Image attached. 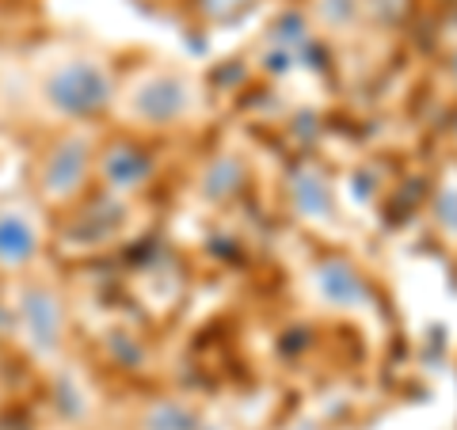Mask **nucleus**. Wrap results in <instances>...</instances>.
<instances>
[{"mask_svg":"<svg viewBox=\"0 0 457 430\" xmlns=\"http://www.w3.org/2000/svg\"><path fill=\"white\" fill-rule=\"evenodd\" d=\"M183 107H187V92H183L179 80H168V77L156 80V84H149V88L134 99V111H141V114H145V119H153V122L179 119Z\"/></svg>","mask_w":457,"mask_h":430,"instance_id":"4","label":"nucleus"},{"mask_svg":"<svg viewBox=\"0 0 457 430\" xmlns=\"http://www.w3.org/2000/svg\"><path fill=\"white\" fill-rule=\"evenodd\" d=\"M317 282H320L324 297L336 301V305H359V301L366 297V282L359 278V270L347 267V263H339V260L324 263Z\"/></svg>","mask_w":457,"mask_h":430,"instance_id":"5","label":"nucleus"},{"mask_svg":"<svg viewBox=\"0 0 457 430\" xmlns=\"http://www.w3.org/2000/svg\"><path fill=\"white\" fill-rule=\"evenodd\" d=\"M145 430H198V419H195V411L183 404H161L149 411Z\"/></svg>","mask_w":457,"mask_h":430,"instance_id":"6","label":"nucleus"},{"mask_svg":"<svg viewBox=\"0 0 457 430\" xmlns=\"http://www.w3.org/2000/svg\"><path fill=\"white\" fill-rule=\"evenodd\" d=\"M38 255L35 213L16 203L0 206V270H23Z\"/></svg>","mask_w":457,"mask_h":430,"instance_id":"3","label":"nucleus"},{"mask_svg":"<svg viewBox=\"0 0 457 430\" xmlns=\"http://www.w3.org/2000/svg\"><path fill=\"white\" fill-rule=\"evenodd\" d=\"M84 168H88V145L80 137H65L50 149V156L42 161V176H38V191L50 198V203H65L73 198V191H80L77 183L84 179Z\"/></svg>","mask_w":457,"mask_h":430,"instance_id":"2","label":"nucleus"},{"mask_svg":"<svg viewBox=\"0 0 457 430\" xmlns=\"http://www.w3.org/2000/svg\"><path fill=\"white\" fill-rule=\"evenodd\" d=\"M46 103L65 119H92L111 103V77L96 62H69L46 80Z\"/></svg>","mask_w":457,"mask_h":430,"instance_id":"1","label":"nucleus"}]
</instances>
